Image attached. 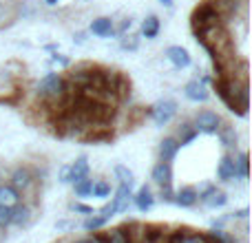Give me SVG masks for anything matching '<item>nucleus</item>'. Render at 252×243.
Returning <instances> with one entry per match:
<instances>
[{"label": "nucleus", "instance_id": "1", "mask_svg": "<svg viewBox=\"0 0 252 243\" xmlns=\"http://www.w3.org/2000/svg\"><path fill=\"white\" fill-rule=\"evenodd\" d=\"M215 89H217L219 97L223 104L232 111V113L246 118L248 115V104H250V87L248 78H215Z\"/></svg>", "mask_w": 252, "mask_h": 243}, {"label": "nucleus", "instance_id": "2", "mask_svg": "<svg viewBox=\"0 0 252 243\" xmlns=\"http://www.w3.org/2000/svg\"><path fill=\"white\" fill-rule=\"evenodd\" d=\"M71 84L64 80L62 73H47L38 84H35V97L40 102H56L69 93Z\"/></svg>", "mask_w": 252, "mask_h": 243}, {"label": "nucleus", "instance_id": "3", "mask_svg": "<svg viewBox=\"0 0 252 243\" xmlns=\"http://www.w3.org/2000/svg\"><path fill=\"white\" fill-rule=\"evenodd\" d=\"M221 20V13L217 11V7L213 4V0H204L199 7H195L190 16V25H192V31H199L208 25H215V22Z\"/></svg>", "mask_w": 252, "mask_h": 243}, {"label": "nucleus", "instance_id": "4", "mask_svg": "<svg viewBox=\"0 0 252 243\" xmlns=\"http://www.w3.org/2000/svg\"><path fill=\"white\" fill-rule=\"evenodd\" d=\"M148 113H151V118L157 126H166L175 115H177V102L168 100V97H166V100H159Z\"/></svg>", "mask_w": 252, "mask_h": 243}, {"label": "nucleus", "instance_id": "5", "mask_svg": "<svg viewBox=\"0 0 252 243\" xmlns=\"http://www.w3.org/2000/svg\"><path fill=\"white\" fill-rule=\"evenodd\" d=\"M192 126H195L199 133H208V135H215L219 130V126H221V118H219L215 111H199V113L195 115V120H192Z\"/></svg>", "mask_w": 252, "mask_h": 243}, {"label": "nucleus", "instance_id": "6", "mask_svg": "<svg viewBox=\"0 0 252 243\" xmlns=\"http://www.w3.org/2000/svg\"><path fill=\"white\" fill-rule=\"evenodd\" d=\"M11 186L16 188L18 192H20V197L25 195L27 190H31V188L35 186L33 173H31L29 166H18V168H13V173H11Z\"/></svg>", "mask_w": 252, "mask_h": 243}, {"label": "nucleus", "instance_id": "7", "mask_svg": "<svg viewBox=\"0 0 252 243\" xmlns=\"http://www.w3.org/2000/svg\"><path fill=\"white\" fill-rule=\"evenodd\" d=\"M33 217H35L33 206L22 201V199L11 208V226H16V228H29L31 221H33Z\"/></svg>", "mask_w": 252, "mask_h": 243}, {"label": "nucleus", "instance_id": "8", "mask_svg": "<svg viewBox=\"0 0 252 243\" xmlns=\"http://www.w3.org/2000/svg\"><path fill=\"white\" fill-rule=\"evenodd\" d=\"M179 148H182V144L177 142V137L175 135H168V137H164L159 142V161H166V164H170V161L177 157Z\"/></svg>", "mask_w": 252, "mask_h": 243}, {"label": "nucleus", "instance_id": "9", "mask_svg": "<svg viewBox=\"0 0 252 243\" xmlns=\"http://www.w3.org/2000/svg\"><path fill=\"white\" fill-rule=\"evenodd\" d=\"M166 58H168V62L175 66V69H188L190 66V53H188V49L184 47H168L166 49Z\"/></svg>", "mask_w": 252, "mask_h": 243}, {"label": "nucleus", "instance_id": "10", "mask_svg": "<svg viewBox=\"0 0 252 243\" xmlns=\"http://www.w3.org/2000/svg\"><path fill=\"white\" fill-rule=\"evenodd\" d=\"M184 95H186L190 102H206L210 97V93L201 80H190V82L184 87Z\"/></svg>", "mask_w": 252, "mask_h": 243}, {"label": "nucleus", "instance_id": "11", "mask_svg": "<svg viewBox=\"0 0 252 243\" xmlns=\"http://www.w3.org/2000/svg\"><path fill=\"white\" fill-rule=\"evenodd\" d=\"M95 237L100 243H133V239H130V235L126 232L124 226H118L109 232H95Z\"/></svg>", "mask_w": 252, "mask_h": 243}, {"label": "nucleus", "instance_id": "12", "mask_svg": "<svg viewBox=\"0 0 252 243\" xmlns=\"http://www.w3.org/2000/svg\"><path fill=\"white\" fill-rule=\"evenodd\" d=\"M130 199H133L135 208H137L139 213H148V210L155 206V197H153V192H151V188L148 186H142L133 197H130Z\"/></svg>", "mask_w": 252, "mask_h": 243}, {"label": "nucleus", "instance_id": "13", "mask_svg": "<svg viewBox=\"0 0 252 243\" xmlns=\"http://www.w3.org/2000/svg\"><path fill=\"white\" fill-rule=\"evenodd\" d=\"M197 188L195 186H184L179 190H175V201L173 204L182 206V208H192L197 204Z\"/></svg>", "mask_w": 252, "mask_h": 243}, {"label": "nucleus", "instance_id": "14", "mask_svg": "<svg viewBox=\"0 0 252 243\" xmlns=\"http://www.w3.org/2000/svg\"><path fill=\"white\" fill-rule=\"evenodd\" d=\"M130 197H133V192H130V186H126V183H120L118 190H115V197L111 199L115 213H126V210H128Z\"/></svg>", "mask_w": 252, "mask_h": 243}, {"label": "nucleus", "instance_id": "15", "mask_svg": "<svg viewBox=\"0 0 252 243\" xmlns=\"http://www.w3.org/2000/svg\"><path fill=\"white\" fill-rule=\"evenodd\" d=\"M217 177L221 179V182H232V179H237L235 157H230V155L221 157V161H219V166H217Z\"/></svg>", "mask_w": 252, "mask_h": 243}, {"label": "nucleus", "instance_id": "16", "mask_svg": "<svg viewBox=\"0 0 252 243\" xmlns=\"http://www.w3.org/2000/svg\"><path fill=\"white\" fill-rule=\"evenodd\" d=\"M151 177H153V182H155L157 186L173 183V168H170V164H166V161H159V164L153 166Z\"/></svg>", "mask_w": 252, "mask_h": 243}, {"label": "nucleus", "instance_id": "17", "mask_svg": "<svg viewBox=\"0 0 252 243\" xmlns=\"http://www.w3.org/2000/svg\"><path fill=\"white\" fill-rule=\"evenodd\" d=\"M199 201L206 206V208H223V206L228 204V197H226V192H223V190H219V188L215 186L213 190H210L208 195H204V197H201Z\"/></svg>", "mask_w": 252, "mask_h": 243}, {"label": "nucleus", "instance_id": "18", "mask_svg": "<svg viewBox=\"0 0 252 243\" xmlns=\"http://www.w3.org/2000/svg\"><path fill=\"white\" fill-rule=\"evenodd\" d=\"M197 135H199V130L192 126V122H182V124L177 126V142L182 144V146H186V144H190V142H195L197 139Z\"/></svg>", "mask_w": 252, "mask_h": 243}, {"label": "nucleus", "instance_id": "19", "mask_svg": "<svg viewBox=\"0 0 252 243\" xmlns=\"http://www.w3.org/2000/svg\"><path fill=\"white\" fill-rule=\"evenodd\" d=\"M20 192L11 186V183H0V206H7V208H13V206L20 201Z\"/></svg>", "mask_w": 252, "mask_h": 243}, {"label": "nucleus", "instance_id": "20", "mask_svg": "<svg viewBox=\"0 0 252 243\" xmlns=\"http://www.w3.org/2000/svg\"><path fill=\"white\" fill-rule=\"evenodd\" d=\"M113 20L111 18H95V20L91 22V33L97 35V38H106V35H113Z\"/></svg>", "mask_w": 252, "mask_h": 243}, {"label": "nucleus", "instance_id": "21", "mask_svg": "<svg viewBox=\"0 0 252 243\" xmlns=\"http://www.w3.org/2000/svg\"><path fill=\"white\" fill-rule=\"evenodd\" d=\"M69 168H71V183H75V182H80V179L89 177V159L84 155L78 157V159H75Z\"/></svg>", "mask_w": 252, "mask_h": 243}, {"label": "nucleus", "instance_id": "22", "mask_svg": "<svg viewBox=\"0 0 252 243\" xmlns=\"http://www.w3.org/2000/svg\"><path fill=\"white\" fill-rule=\"evenodd\" d=\"M215 135H219V139H221V144L226 148H235L237 146V130L232 128L230 124H223L221 122V126H219V130Z\"/></svg>", "mask_w": 252, "mask_h": 243}, {"label": "nucleus", "instance_id": "23", "mask_svg": "<svg viewBox=\"0 0 252 243\" xmlns=\"http://www.w3.org/2000/svg\"><path fill=\"white\" fill-rule=\"evenodd\" d=\"M159 18L157 16H148L146 20L142 22V35L144 38H148V40H153V38H157V33H159Z\"/></svg>", "mask_w": 252, "mask_h": 243}, {"label": "nucleus", "instance_id": "24", "mask_svg": "<svg viewBox=\"0 0 252 243\" xmlns=\"http://www.w3.org/2000/svg\"><path fill=\"white\" fill-rule=\"evenodd\" d=\"M235 166H237V177L248 179V175H250V157H248V152H241L239 157H235Z\"/></svg>", "mask_w": 252, "mask_h": 243}, {"label": "nucleus", "instance_id": "25", "mask_svg": "<svg viewBox=\"0 0 252 243\" xmlns=\"http://www.w3.org/2000/svg\"><path fill=\"white\" fill-rule=\"evenodd\" d=\"M113 175L120 183H126V186H133V173L128 170V166L124 164H115L113 166Z\"/></svg>", "mask_w": 252, "mask_h": 243}, {"label": "nucleus", "instance_id": "26", "mask_svg": "<svg viewBox=\"0 0 252 243\" xmlns=\"http://www.w3.org/2000/svg\"><path fill=\"white\" fill-rule=\"evenodd\" d=\"M106 221H109V219H104L102 214H89L87 221H84V230H89V232H97L100 228H104V226H106Z\"/></svg>", "mask_w": 252, "mask_h": 243}, {"label": "nucleus", "instance_id": "27", "mask_svg": "<svg viewBox=\"0 0 252 243\" xmlns=\"http://www.w3.org/2000/svg\"><path fill=\"white\" fill-rule=\"evenodd\" d=\"M91 188H93V179H89V177H84V179H80V182H75L73 183V190H75V197H91Z\"/></svg>", "mask_w": 252, "mask_h": 243}, {"label": "nucleus", "instance_id": "28", "mask_svg": "<svg viewBox=\"0 0 252 243\" xmlns=\"http://www.w3.org/2000/svg\"><path fill=\"white\" fill-rule=\"evenodd\" d=\"M91 195L93 197H100V199H106V197H111V183L104 182V179H97V182H93Z\"/></svg>", "mask_w": 252, "mask_h": 243}, {"label": "nucleus", "instance_id": "29", "mask_svg": "<svg viewBox=\"0 0 252 243\" xmlns=\"http://www.w3.org/2000/svg\"><path fill=\"white\" fill-rule=\"evenodd\" d=\"M122 49L124 51H137V47H139V40H137V35H130V33H124L122 35Z\"/></svg>", "mask_w": 252, "mask_h": 243}, {"label": "nucleus", "instance_id": "30", "mask_svg": "<svg viewBox=\"0 0 252 243\" xmlns=\"http://www.w3.org/2000/svg\"><path fill=\"white\" fill-rule=\"evenodd\" d=\"M159 199L166 201V204H173V201H175L173 183H164V186H159Z\"/></svg>", "mask_w": 252, "mask_h": 243}, {"label": "nucleus", "instance_id": "31", "mask_svg": "<svg viewBox=\"0 0 252 243\" xmlns=\"http://www.w3.org/2000/svg\"><path fill=\"white\" fill-rule=\"evenodd\" d=\"M11 226V208L7 206H0V230Z\"/></svg>", "mask_w": 252, "mask_h": 243}, {"label": "nucleus", "instance_id": "32", "mask_svg": "<svg viewBox=\"0 0 252 243\" xmlns=\"http://www.w3.org/2000/svg\"><path fill=\"white\" fill-rule=\"evenodd\" d=\"M62 183H71V168L69 166H60V175H58Z\"/></svg>", "mask_w": 252, "mask_h": 243}, {"label": "nucleus", "instance_id": "33", "mask_svg": "<svg viewBox=\"0 0 252 243\" xmlns=\"http://www.w3.org/2000/svg\"><path fill=\"white\" fill-rule=\"evenodd\" d=\"M71 210H75V213H82V214H93L91 206H84V204H71Z\"/></svg>", "mask_w": 252, "mask_h": 243}, {"label": "nucleus", "instance_id": "34", "mask_svg": "<svg viewBox=\"0 0 252 243\" xmlns=\"http://www.w3.org/2000/svg\"><path fill=\"white\" fill-rule=\"evenodd\" d=\"M71 243H100V241H97L95 235H91V237H82V239H75V241H71Z\"/></svg>", "mask_w": 252, "mask_h": 243}, {"label": "nucleus", "instance_id": "35", "mask_svg": "<svg viewBox=\"0 0 252 243\" xmlns=\"http://www.w3.org/2000/svg\"><path fill=\"white\" fill-rule=\"evenodd\" d=\"M4 16H7V9H4L2 4H0V27L4 25V22H2V20H4Z\"/></svg>", "mask_w": 252, "mask_h": 243}, {"label": "nucleus", "instance_id": "36", "mask_svg": "<svg viewBox=\"0 0 252 243\" xmlns=\"http://www.w3.org/2000/svg\"><path fill=\"white\" fill-rule=\"evenodd\" d=\"M161 4H166V7H170V4H173V0H159Z\"/></svg>", "mask_w": 252, "mask_h": 243}, {"label": "nucleus", "instance_id": "37", "mask_svg": "<svg viewBox=\"0 0 252 243\" xmlns=\"http://www.w3.org/2000/svg\"><path fill=\"white\" fill-rule=\"evenodd\" d=\"M58 2V0H47V4H56Z\"/></svg>", "mask_w": 252, "mask_h": 243}, {"label": "nucleus", "instance_id": "38", "mask_svg": "<svg viewBox=\"0 0 252 243\" xmlns=\"http://www.w3.org/2000/svg\"><path fill=\"white\" fill-rule=\"evenodd\" d=\"M2 237H4V235H2V230H0V243H2Z\"/></svg>", "mask_w": 252, "mask_h": 243}, {"label": "nucleus", "instance_id": "39", "mask_svg": "<svg viewBox=\"0 0 252 243\" xmlns=\"http://www.w3.org/2000/svg\"><path fill=\"white\" fill-rule=\"evenodd\" d=\"M0 179H2V177H0Z\"/></svg>", "mask_w": 252, "mask_h": 243}]
</instances>
